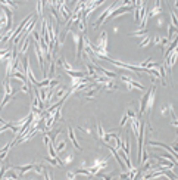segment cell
Masks as SVG:
<instances>
[{
	"label": "cell",
	"mask_w": 178,
	"mask_h": 180,
	"mask_svg": "<svg viewBox=\"0 0 178 180\" xmlns=\"http://www.w3.org/2000/svg\"><path fill=\"white\" fill-rule=\"evenodd\" d=\"M119 6H121V2H116V3H112V5H109V6L106 7L103 12H102V15H100L99 18L96 19V22L93 24V28H97L100 24H105L106 21H107L109 18H111V16H112V14L115 12V10H116V9H118Z\"/></svg>",
	"instance_id": "1"
},
{
	"label": "cell",
	"mask_w": 178,
	"mask_h": 180,
	"mask_svg": "<svg viewBox=\"0 0 178 180\" xmlns=\"http://www.w3.org/2000/svg\"><path fill=\"white\" fill-rule=\"evenodd\" d=\"M121 81L122 83H125V86L128 90H132V89H139V90H146V87L141 84V83H139L137 80H134L132 77H130V75H121Z\"/></svg>",
	"instance_id": "2"
},
{
	"label": "cell",
	"mask_w": 178,
	"mask_h": 180,
	"mask_svg": "<svg viewBox=\"0 0 178 180\" xmlns=\"http://www.w3.org/2000/svg\"><path fill=\"white\" fill-rule=\"evenodd\" d=\"M149 92V99H147V109H146V112L149 114V117H150V114H152V109L155 107V98H156V86L152 84V87L147 90Z\"/></svg>",
	"instance_id": "3"
},
{
	"label": "cell",
	"mask_w": 178,
	"mask_h": 180,
	"mask_svg": "<svg viewBox=\"0 0 178 180\" xmlns=\"http://www.w3.org/2000/svg\"><path fill=\"white\" fill-rule=\"evenodd\" d=\"M164 12V9H162V5H160V2H155L153 3L152 9H149V12H147V15H149V19L150 18H153V16H158V15H160Z\"/></svg>",
	"instance_id": "4"
},
{
	"label": "cell",
	"mask_w": 178,
	"mask_h": 180,
	"mask_svg": "<svg viewBox=\"0 0 178 180\" xmlns=\"http://www.w3.org/2000/svg\"><path fill=\"white\" fill-rule=\"evenodd\" d=\"M147 99H149V92L146 90V93L143 94V98L140 99V108H139V115H144L146 109H147Z\"/></svg>",
	"instance_id": "5"
},
{
	"label": "cell",
	"mask_w": 178,
	"mask_h": 180,
	"mask_svg": "<svg viewBox=\"0 0 178 180\" xmlns=\"http://www.w3.org/2000/svg\"><path fill=\"white\" fill-rule=\"evenodd\" d=\"M68 137H69V140L72 142V145H74V146H75V148H77L78 151H81V149H83V148L79 146L78 140H77V136H75V130H74V128H72V127H71V126L68 127Z\"/></svg>",
	"instance_id": "6"
},
{
	"label": "cell",
	"mask_w": 178,
	"mask_h": 180,
	"mask_svg": "<svg viewBox=\"0 0 178 180\" xmlns=\"http://www.w3.org/2000/svg\"><path fill=\"white\" fill-rule=\"evenodd\" d=\"M12 58V49H0V61L6 62Z\"/></svg>",
	"instance_id": "7"
},
{
	"label": "cell",
	"mask_w": 178,
	"mask_h": 180,
	"mask_svg": "<svg viewBox=\"0 0 178 180\" xmlns=\"http://www.w3.org/2000/svg\"><path fill=\"white\" fill-rule=\"evenodd\" d=\"M66 143H68V140L66 139H60L58 140V143H56V153H60L62 151H65V148H66Z\"/></svg>",
	"instance_id": "8"
},
{
	"label": "cell",
	"mask_w": 178,
	"mask_h": 180,
	"mask_svg": "<svg viewBox=\"0 0 178 180\" xmlns=\"http://www.w3.org/2000/svg\"><path fill=\"white\" fill-rule=\"evenodd\" d=\"M96 132H97V137H99V140H105L106 132H105V128H103V126H102L100 123H97V126H96Z\"/></svg>",
	"instance_id": "9"
},
{
	"label": "cell",
	"mask_w": 178,
	"mask_h": 180,
	"mask_svg": "<svg viewBox=\"0 0 178 180\" xmlns=\"http://www.w3.org/2000/svg\"><path fill=\"white\" fill-rule=\"evenodd\" d=\"M86 24H87V19L84 18V16H83V18L77 22V27H78V30L83 34H86V31H87V25H86Z\"/></svg>",
	"instance_id": "10"
},
{
	"label": "cell",
	"mask_w": 178,
	"mask_h": 180,
	"mask_svg": "<svg viewBox=\"0 0 178 180\" xmlns=\"http://www.w3.org/2000/svg\"><path fill=\"white\" fill-rule=\"evenodd\" d=\"M0 6L3 7H9V9H16L18 7V3L16 2H10V0H7V2H0Z\"/></svg>",
	"instance_id": "11"
},
{
	"label": "cell",
	"mask_w": 178,
	"mask_h": 180,
	"mask_svg": "<svg viewBox=\"0 0 178 180\" xmlns=\"http://www.w3.org/2000/svg\"><path fill=\"white\" fill-rule=\"evenodd\" d=\"M28 46H30V37H25V40L22 43V46L19 49V55H25L26 50H28Z\"/></svg>",
	"instance_id": "12"
},
{
	"label": "cell",
	"mask_w": 178,
	"mask_h": 180,
	"mask_svg": "<svg viewBox=\"0 0 178 180\" xmlns=\"http://www.w3.org/2000/svg\"><path fill=\"white\" fill-rule=\"evenodd\" d=\"M125 143H122V151L127 153V155H130V152H131V146H130V137L128 136H125V140H124Z\"/></svg>",
	"instance_id": "13"
},
{
	"label": "cell",
	"mask_w": 178,
	"mask_h": 180,
	"mask_svg": "<svg viewBox=\"0 0 178 180\" xmlns=\"http://www.w3.org/2000/svg\"><path fill=\"white\" fill-rule=\"evenodd\" d=\"M30 86H31V83H25V84H22V86L19 87V92H21V93L30 94V93H31V90H30Z\"/></svg>",
	"instance_id": "14"
},
{
	"label": "cell",
	"mask_w": 178,
	"mask_h": 180,
	"mask_svg": "<svg viewBox=\"0 0 178 180\" xmlns=\"http://www.w3.org/2000/svg\"><path fill=\"white\" fill-rule=\"evenodd\" d=\"M74 158H75V155H74V153H68L65 158L62 160V164H66V165H69V164H71V162L74 161Z\"/></svg>",
	"instance_id": "15"
},
{
	"label": "cell",
	"mask_w": 178,
	"mask_h": 180,
	"mask_svg": "<svg viewBox=\"0 0 178 180\" xmlns=\"http://www.w3.org/2000/svg\"><path fill=\"white\" fill-rule=\"evenodd\" d=\"M160 114H162L164 117H166V115L169 114V103H165V105L160 107Z\"/></svg>",
	"instance_id": "16"
},
{
	"label": "cell",
	"mask_w": 178,
	"mask_h": 180,
	"mask_svg": "<svg viewBox=\"0 0 178 180\" xmlns=\"http://www.w3.org/2000/svg\"><path fill=\"white\" fill-rule=\"evenodd\" d=\"M43 134V143H44V146L46 148H49L50 146V137H49V134L44 132V133H41Z\"/></svg>",
	"instance_id": "17"
},
{
	"label": "cell",
	"mask_w": 178,
	"mask_h": 180,
	"mask_svg": "<svg viewBox=\"0 0 178 180\" xmlns=\"http://www.w3.org/2000/svg\"><path fill=\"white\" fill-rule=\"evenodd\" d=\"M150 43H152V40H150V39H149L147 36H144V39L141 40V43L139 44V47H146V46H149Z\"/></svg>",
	"instance_id": "18"
},
{
	"label": "cell",
	"mask_w": 178,
	"mask_h": 180,
	"mask_svg": "<svg viewBox=\"0 0 178 180\" xmlns=\"http://www.w3.org/2000/svg\"><path fill=\"white\" fill-rule=\"evenodd\" d=\"M153 43H155L156 46H160V43H162V37H160L159 34H156V36H155V39H153Z\"/></svg>",
	"instance_id": "19"
},
{
	"label": "cell",
	"mask_w": 178,
	"mask_h": 180,
	"mask_svg": "<svg viewBox=\"0 0 178 180\" xmlns=\"http://www.w3.org/2000/svg\"><path fill=\"white\" fill-rule=\"evenodd\" d=\"M127 121H128V117H127V114H124V115H122V120H121V123H119V126L124 127V126H125Z\"/></svg>",
	"instance_id": "20"
},
{
	"label": "cell",
	"mask_w": 178,
	"mask_h": 180,
	"mask_svg": "<svg viewBox=\"0 0 178 180\" xmlns=\"http://www.w3.org/2000/svg\"><path fill=\"white\" fill-rule=\"evenodd\" d=\"M165 24H166V21L164 19V18H159V19H158V24H156V25H158V27L160 28V27H164Z\"/></svg>",
	"instance_id": "21"
},
{
	"label": "cell",
	"mask_w": 178,
	"mask_h": 180,
	"mask_svg": "<svg viewBox=\"0 0 178 180\" xmlns=\"http://www.w3.org/2000/svg\"><path fill=\"white\" fill-rule=\"evenodd\" d=\"M174 7H175V9H178V2H174Z\"/></svg>",
	"instance_id": "22"
},
{
	"label": "cell",
	"mask_w": 178,
	"mask_h": 180,
	"mask_svg": "<svg viewBox=\"0 0 178 180\" xmlns=\"http://www.w3.org/2000/svg\"><path fill=\"white\" fill-rule=\"evenodd\" d=\"M175 180H178V176H177V179H175Z\"/></svg>",
	"instance_id": "23"
},
{
	"label": "cell",
	"mask_w": 178,
	"mask_h": 180,
	"mask_svg": "<svg viewBox=\"0 0 178 180\" xmlns=\"http://www.w3.org/2000/svg\"><path fill=\"white\" fill-rule=\"evenodd\" d=\"M159 180H162V179H159Z\"/></svg>",
	"instance_id": "24"
}]
</instances>
